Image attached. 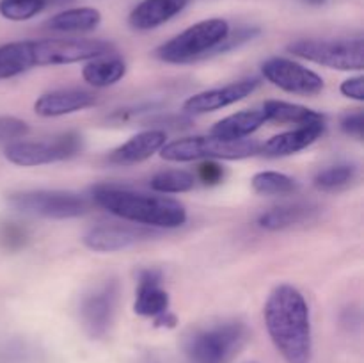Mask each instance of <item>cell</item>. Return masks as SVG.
<instances>
[{
  "label": "cell",
  "instance_id": "8992f818",
  "mask_svg": "<svg viewBox=\"0 0 364 363\" xmlns=\"http://www.w3.org/2000/svg\"><path fill=\"white\" fill-rule=\"evenodd\" d=\"M245 337L247 327L242 322H223L192 335L185 351L192 363H228Z\"/></svg>",
  "mask_w": 364,
  "mask_h": 363
},
{
  "label": "cell",
  "instance_id": "9a60e30c",
  "mask_svg": "<svg viewBox=\"0 0 364 363\" xmlns=\"http://www.w3.org/2000/svg\"><path fill=\"white\" fill-rule=\"evenodd\" d=\"M162 273L156 269H144L139 274L137 299L134 302V312L141 317H156L169 312V294L160 287Z\"/></svg>",
  "mask_w": 364,
  "mask_h": 363
},
{
  "label": "cell",
  "instance_id": "8fae6325",
  "mask_svg": "<svg viewBox=\"0 0 364 363\" xmlns=\"http://www.w3.org/2000/svg\"><path fill=\"white\" fill-rule=\"evenodd\" d=\"M117 294H119L117 283L109 281V283L102 285L95 292H91L82 302V322H84L85 331L92 338L103 337L109 331L114 312H116Z\"/></svg>",
  "mask_w": 364,
  "mask_h": 363
},
{
  "label": "cell",
  "instance_id": "4fadbf2b",
  "mask_svg": "<svg viewBox=\"0 0 364 363\" xmlns=\"http://www.w3.org/2000/svg\"><path fill=\"white\" fill-rule=\"evenodd\" d=\"M149 237V231L142 228L123 226V224H102L84 235V244L96 253H114L137 244Z\"/></svg>",
  "mask_w": 364,
  "mask_h": 363
},
{
  "label": "cell",
  "instance_id": "484cf974",
  "mask_svg": "<svg viewBox=\"0 0 364 363\" xmlns=\"http://www.w3.org/2000/svg\"><path fill=\"white\" fill-rule=\"evenodd\" d=\"M196 184L194 174L183 169H167L160 171L151 178L149 185L155 192L160 194H180L188 192Z\"/></svg>",
  "mask_w": 364,
  "mask_h": 363
},
{
  "label": "cell",
  "instance_id": "f1b7e54d",
  "mask_svg": "<svg viewBox=\"0 0 364 363\" xmlns=\"http://www.w3.org/2000/svg\"><path fill=\"white\" fill-rule=\"evenodd\" d=\"M258 34H259V31L256 27H240V28H237L235 32L230 31V34H228L226 38H224L223 41L215 46V48H213L212 56H215V53H224V52H228V50L237 48V46L251 41V39L256 38Z\"/></svg>",
  "mask_w": 364,
  "mask_h": 363
},
{
  "label": "cell",
  "instance_id": "83f0119b",
  "mask_svg": "<svg viewBox=\"0 0 364 363\" xmlns=\"http://www.w3.org/2000/svg\"><path fill=\"white\" fill-rule=\"evenodd\" d=\"M41 0H0V14L11 21H25L45 9Z\"/></svg>",
  "mask_w": 364,
  "mask_h": 363
},
{
  "label": "cell",
  "instance_id": "44dd1931",
  "mask_svg": "<svg viewBox=\"0 0 364 363\" xmlns=\"http://www.w3.org/2000/svg\"><path fill=\"white\" fill-rule=\"evenodd\" d=\"M102 23V13L95 7H73L55 14L46 27L55 32H89Z\"/></svg>",
  "mask_w": 364,
  "mask_h": 363
},
{
  "label": "cell",
  "instance_id": "836d02e7",
  "mask_svg": "<svg viewBox=\"0 0 364 363\" xmlns=\"http://www.w3.org/2000/svg\"><path fill=\"white\" fill-rule=\"evenodd\" d=\"M45 6H63V4L71 2V0H41Z\"/></svg>",
  "mask_w": 364,
  "mask_h": 363
},
{
  "label": "cell",
  "instance_id": "5bb4252c",
  "mask_svg": "<svg viewBox=\"0 0 364 363\" xmlns=\"http://www.w3.org/2000/svg\"><path fill=\"white\" fill-rule=\"evenodd\" d=\"M96 103V96L84 89H57L45 93L34 103V112L43 117H57L84 110Z\"/></svg>",
  "mask_w": 364,
  "mask_h": 363
},
{
  "label": "cell",
  "instance_id": "7a4b0ae2",
  "mask_svg": "<svg viewBox=\"0 0 364 363\" xmlns=\"http://www.w3.org/2000/svg\"><path fill=\"white\" fill-rule=\"evenodd\" d=\"M96 203L124 221L155 228H178L187 221V210L169 196L148 194L114 185L92 189Z\"/></svg>",
  "mask_w": 364,
  "mask_h": 363
},
{
  "label": "cell",
  "instance_id": "ac0fdd59",
  "mask_svg": "<svg viewBox=\"0 0 364 363\" xmlns=\"http://www.w3.org/2000/svg\"><path fill=\"white\" fill-rule=\"evenodd\" d=\"M326 130V121L323 123L306 125L297 127L295 130L284 132V134L274 135L272 139L262 146V153L267 157H287L301 152V149L311 146L316 139H320Z\"/></svg>",
  "mask_w": 364,
  "mask_h": 363
},
{
  "label": "cell",
  "instance_id": "7c38bea8",
  "mask_svg": "<svg viewBox=\"0 0 364 363\" xmlns=\"http://www.w3.org/2000/svg\"><path fill=\"white\" fill-rule=\"evenodd\" d=\"M258 85L259 78L249 77L233 82V84L224 85V88L198 93V95L191 96V98L183 103V110L188 114L213 112V110L224 109V107L233 105V103L251 96L252 93L258 89Z\"/></svg>",
  "mask_w": 364,
  "mask_h": 363
},
{
  "label": "cell",
  "instance_id": "4dcf8cb0",
  "mask_svg": "<svg viewBox=\"0 0 364 363\" xmlns=\"http://www.w3.org/2000/svg\"><path fill=\"white\" fill-rule=\"evenodd\" d=\"M341 130L347 135L355 139H363L364 135V114L361 110L358 112H350L341 120Z\"/></svg>",
  "mask_w": 364,
  "mask_h": 363
},
{
  "label": "cell",
  "instance_id": "d4e9b609",
  "mask_svg": "<svg viewBox=\"0 0 364 363\" xmlns=\"http://www.w3.org/2000/svg\"><path fill=\"white\" fill-rule=\"evenodd\" d=\"M252 189L262 196H284L297 191V182L277 171H262L252 177Z\"/></svg>",
  "mask_w": 364,
  "mask_h": 363
},
{
  "label": "cell",
  "instance_id": "4316f807",
  "mask_svg": "<svg viewBox=\"0 0 364 363\" xmlns=\"http://www.w3.org/2000/svg\"><path fill=\"white\" fill-rule=\"evenodd\" d=\"M355 174H358V167L354 164H336V166L320 171L315 177V185L323 192L340 191L355 180Z\"/></svg>",
  "mask_w": 364,
  "mask_h": 363
},
{
  "label": "cell",
  "instance_id": "5b68a950",
  "mask_svg": "<svg viewBox=\"0 0 364 363\" xmlns=\"http://www.w3.org/2000/svg\"><path fill=\"white\" fill-rule=\"evenodd\" d=\"M288 52L301 59L341 71H359L364 66V43L355 39H297Z\"/></svg>",
  "mask_w": 364,
  "mask_h": 363
},
{
  "label": "cell",
  "instance_id": "30bf717a",
  "mask_svg": "<svg viewBox=\"0 0 364 363\" xmlns=\"http://www.w3.org/2000/svg\"><path fill=\"white\" fill-rule=\"evenodd\" d=\"M263 77L291 95L313 96L323 89V78L302 64L284 57H272L262 66Z\"/></svg>",
  "mask_w": 364,
  "mask_h": 363
},
{
  "label": "cell",
  "instance_id": "277c9868",
  "mask_svg": "<svg viewBox=\"0 0 364 363\" xmlns=\"http://www.w3.org/2000/svg\"><path fill=\"white\" fill-rule=\"evenodd\" d=\"M259 152V144L255 139H228L215 137V135H196V137L178 139L167 142L160 149L164 160L169 162H192L199 159L210 160H238L247 159Z\"/></svg>",
  "mask_w": 364,
  "mask_h": 363
},
{
  "label": "cell",
  "instance_id": "e0dca14e",
  "mask_svg": "<svg viewBox=\"0 0 364 363\" xmlns=\"http://www.w3.org/2000/svg\"><path fill=\"white\" fill-rule=\"evenodd\" d=\"M188 0H142L128 16L135 31H151L160 27L187 7Z\"/></svg>",
  "mask_w": 364,
  "mask_h": 363
},
{
  "label": "cell",
  "instance_id": "603a6c76",
  "mask_svg": "<svg viewBox=\"0 0 364 363\" xmlns=\"http://www.w3.org/2000/svg\"><path fill=\"white\" fill-rule=\"evenodd\" d=\"M127 73V64L123 59L112 56H103L98 59H92L82 70V77L95 88H109L116 84Z\"/></svg>",
  "mask_w": 364,
  "mask_h": 363
},
{
  "label": "cell",
  "instance_id": "3957f363",
  "mask_svg": "<svg viewBox=\"0 0 364 363\" xmlns=\"http://www.w3.org/2000/svg\"><path fill=\"white\" fill-rule=\"evenodd\" d=\"M230 34V23L223 18H210L191 25L156 48V57L164 63L183 64L212 56L213 48Z\"/></svg>",
  "mask_w": 364,
  "mask_h": 363
},
{
  "label": "cell",
  "instance_id": "ba28073f",
  "mask_svg": "<svg viewBox=\"0 0 364 363\" xmlns=\"http://www.w3.org/2000/svg\"><path fill=\"white\" fill-rule=\"evenodd\" d=\"M80 135L68 132L50 141H13L6 146L4 155L14 166L32 167L71 159L80 152Z\"/></svg>",
  "mask_w": 364,
  "mask_h": 363
},
{
  "label": "cell",
  "instance_id": "2e32d148",
  "mask_svg": "<svg viewBox=\"0 0 364 363\" xmlns=\"http://www.w3.org/2000/svg\"><path fill=\"white\" fill-rule=\"evenodd\" d=\"M166 139L167 135L164 130L141 132V134L128 139L119 148L114 149L109 155V162L116 164V166H132V164L144 162L162 149V146L166 144Z\"/></svg>",
  "mask_w": 364,
  "mask_h": 363
},
{
  "label": "cell",
  "instance_id": "d6a6232c",
  "mask_svg": "<svg viewBox=\"0 0 364 363\" xmlns=\"http://www.w3.org/2000/svg\"><path fill=\"white\" fill-rule=\"evenodd\" d=\"M340 91H341V95L347 96V98L363 102L364 100V77L359 75V77L347 78V80L341 84Z\"/></svg>",
  "mask_w": 364,
  "mask_h": 363
},
{
  "label": "cell",
  "instance_id": "ffe728a7",
  "mask_svg": "<svg viewBox=\"0 0 364 363\" xmlns=\"http://www.w3.org/2000/svg\"><path fill=\"white\" fill-rule=\"evenodd\" d=\"M316 210L318 209L311 203H288V205H281L269 212H263L259 216L258 224L265 230H284V228L309 221L315 216Z\"/></svg>",
  "mask_w": 364,
  "mask_h": 363
},
{
  "label": "cell",
  "instance_id": "7402d4cb",
  "mask_svg": "<svg viewBox=\"0 0 364 363\" xmlns=\"http://www.w3.org/2000/svg\"><path fill=\"white\" fill-rule=\"evenodd\" d=\"M263 110L267 114V120L277 121V123H294L297 127H306V125L323 123L326 117L316 110L308 109L304 105L297 103L281 102V100H269L263 105Z\"/></svg>",
  "mask_w": 364,
  "mask_h": 363
},
{
  "label": "cell",
  "instance_id": "cb8c5ba5",
  "mask_svg": "<svg viewBox=\"0 0 364 363\" xmlns=\"http://www.w3.org/2000/svg\"><path fill=\"white\" fill-rule=\"evenodd\" d=\"M34 68L31 41H13L0 45V80Z\"/></svg>",
  "mask_w": 364,
  "mask_h": 363
},
{
  "label": "cell",
  "instance_id": "d6986e66",
  "mask_svg": "<svg viewBox=\"0 0 364 363\" xmlns=\"http://www.w3.org/2000/svg\"><path fill=\"white\" fill-rule=\"evenodd\" d=\"M267 120V114L263 109H251L242 110V112L231 114V116L224 117L219 123L212 127L210 135L215 137L228 139V141H235V139H245L251 134H255L259 127H262Z\"/></svg>",
  "mask_w": 364,
  "mask_h": 363
},
{
  "label": "cell",
  "instance_id": "e575fe53",
  "mask_svg": "<svg viewBox=\"0 0 364 363\" xmlns=\"http://www.w3.org/2000/svg\"><path fill=\"white\" fill-rule=\"evenodd\" d=\"M306 2L313 4V6H322V4L326 2V0H306Z\"/></svg>",
  "mask_w": 364,
  "mask_h": 363
},
{
  "label": "cell",
  "instance_id": "9c48e42d",
  "mask_svg": "<svg viewBox=\"0 0 364 363\" xmlns=\"http://www.w3.org/2000/svg\"><path fill=\"white\" fill-rule=\"evenodd\" d=\"M34 66H59L110 56L112 45L102 39H39L31 41Z\"/></svg>",
  "mask_w": 364,
  "mask_h": 363
},
{
  "label": "cell",
  "instance_id": "6da1fadb",
  "mask_svg": "<svg viewBox=\"0 0 364 363\" xmlns=\"http://www.w3.org/2000/svg\"><path fill=\"white\" fill-rule=\"evenodd\" d=\"M265 326L287 363L311 362L313 340L309 308L304 295L291 285L270 292L263 308Z\"/></svg>",
  "mask_w": 364,
  "mask_h": 363
},
{
  "label": "cell",
  "instance_id": "52a82bcc",
  "mask_svg": "<svg viewBox=\"0 0 364 363\" xmlns=\"http://www.w3.org/2000/svg\"><path fill=\"white\" fill-rule=\"evenodd\" d=\"M14 210L48 219H70L84 216L89 203L84 196L70 191H27L16 192L7 198Z\"/></svg>",
  "mask_w": 364,
  "mask_h": 363
},
{
  "label": "cell",
  "instance_id": "f546056e",
  "mask_svg": "<svg viewBox=\"0 0 364 363\" xmlns=\"http://www.w3.org/2000/svg\"><path fill=\"white\" fill-rule=\"evenodd\" d=\"M28 132L25 121L18 117H0V141H11V139L23 137Z\"/></svg>",
  "mask_w": 364,
  "mask_h": 363
},
{
  "label": "cell",
  "instance_id": "1f68e13d",
  "mask_svg": "<svg viewBox=\"0 0 364 363\" xmlns=\"http://www.w3.org/2000/svg\"><path fill=\"white\" fill-rule=\"evenodd\" d=\"M223 177H224L223 167H220L215 160L208 159L206 162H203L201 166H199V178H201L203 184L215 185L223 180Z\"/></svg>",
  "mask_w": 364,
  "mask_h": 363
}]
</instances>
